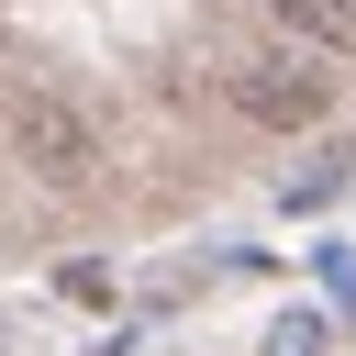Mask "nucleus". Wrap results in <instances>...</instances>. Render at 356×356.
I'll return each instance as SVG.
<instances>
[{"instance_id":"obj_1","label":"nucleus","mask_w":356,"mask_h":356,"mask_svg":"<svg viewBox=\"0 0 356 356\" xmlns=\"http://www.w3.org/2000/svg\"><path fill=\"white\" fill-rule=\"evenodd\" d=\"M11 156H22L44 189H89V178H100V134H89V111H78L67 89H22V100H11Z\"/></svg>"},{"instance_id":"obj_5","label":"nucleus","mask_w":356,"mask_h":356,"mask_svg":"<svg viewBox=\"0 0 356 356\" xmlns=\"http://www.w3.org/2000/svg\"><path fill=\"white\" fill-rule=\"evenodd\" d=\"M334 189H345V156H323V167H300V178H289V211H323Z\"/></svg>"},{"instance_id":"obj_4","label":"nucleus","mask_w":356,"mask_h":356,"mask_svg":"<svg viewBox=\"0 0 356 356\" xmlns=\"http://www.w3.org/2000/svg\"><path fill=\"white\" fill-rule=\"evenodd\" d=\"M323 345H334L323 312H278V323H267V356H323Z\"/></svg>"},{"instance_id":"obj_2","label":"nucleus","mask_w":356,"mask_h":356,"mask_svg":"<svg viewBox=\"0 0 356 356\" xmlns=\"http://www.w3.org/2000/svg\"><path fill=\"white\" fill-rule=\"evenodd\" d=\"M222 100H234L245 122H267V134H312V122L334 111V78H323V56H245V67L222 78Z\"/></svg>"},{"instance_id":"obj_3","label":"nucleus","mask_w":356,"mask_h":356,"mask_svg":"<svg viewBox=\"0 0 356 356\" xmlns=\"http://www.w3.org/2000/svg\"><path fill=\"white\" fill-rule=\"evenodd\" d=\"M278 22H289L312 56H356V11H345V0H278Z\"/></svg>"}]
</instances>
